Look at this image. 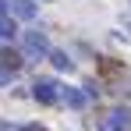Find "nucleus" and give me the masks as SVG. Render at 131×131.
<instances>
[{"label": "nucleus", "instance_id": "8", "mask_svg": "<svg viewBox=\"0 0 131 131\" xmlns=\"http://www.w3.org/2000/svg\"><path fill=\"white\" fill-rule=\"evenodd\" d=\"M14 32H18L14 18H0V39H14Z\"/></svg>", "mask_w": 131, "mask_h": 131}, {"label": "nucleus", "instance_id": "4", "mask_svg": "<svg viewBox=\"0 0 131 131\" xmlns=\"http://www.w3.org/2000/svg\"><path fill=\"white\" fill-rule=\"evenodd\" d=\"M7 11L18 21H32L36 18V0H7Z\"/></svg>", "mask_w": 131, "mask_h": 131}, {"label": "nucleus", "instance_id": "9", "mask_svg": "<svg viewBox=\"0 0 131 131\" xmlns=\"http://www.w3.org/2000/svg\"><path fill=\"white\" fill-rule=\"evenodd\" d=\"M7 82H11V71H7V67H0V85H7Z\"/></svg>", "mask_w": 131, "mask_h": 131}, {"label": "nucleus", "instance_id": "10", "mask_svg": "<svg viewBox=\"0 0 131 131\" xmlns=\"http://www.w3.org/2000/svg\"><path fill=\"white\" fill-rule=\"evenodd\" d=\"M21 131H46V128H43V124H25Z\"/></svg>", "mask_w": 131, "mask_h": 131}, {"label": "nucleus", "instance_id": "5", "mask_svg": "<svg viewBox=\"0 0 131 131\" xmlns=\"http://www.w3.org/2000/svg\"><path fill=\"white\" fill-rule=\"evenodd\" d=\"M60 99H64L71 110H85V103H89V96L82 92V89H74V85H64V89H60Z\"/></svg>", "mask_w": 131, "mask_h": 131}, {"label": "nucleus", "instance_id": "12", "mask_svg": "<svg viewBox=\"0 0 131 131\" xmlns=\"http://www.w3.org/2000/svg\"><path fill=\"white\" fill-rule=\"evenodd\" d=\"M0 131H11V124H4V121H0Z\"/></svg>", "mask_w": 131, "mask_h": 131}, {"label": "nucleus", "instance_id": "7", "mask_svg": "<svg viewBox=\"0 0 131 131\" xmlns=\"http://www.w3.org/2000/svg\"><path fill=\"white\" fill-rule=\"evenodd\" d=\"M50 64L57 67V71H71V67H74V60L67 57L64 50H50Z\"/></svg>", "mask_w": 131, "mask_h": 131}, {"label": "nucleus", "instance_id": "3", "mask_svg": "<svg viewBox=\"0 0 131 131\" xmlns=\"http://www.w3.org/2000/svg\"><path fill=\"white\" fill-rule=\"evenodd\" d=\"M32 96H36L39 103H57V99H60V85L50 82V78H39V82L32 85Z\"/></svg>", "mask_w": 131, "mask_h": 131}, {"label": "nucleus", "instance_id": "2", "mask_svg": "<svg viewBox=\"0 0 131 131\" xmlns=\"http://www.w3.org/2000/svg\"><path fill=\"white\" fill-rule=\"evenodd\" d=\"M128 128H131V110H124V106L110 110L103 117V131H128Z\"/></svg>", "mask_w": 131, "mask_h": 131}, {"label": "nucleus", "instance_id": "6", "mask_svg": "<svg viewBox=\"0 0 131 131\" xmlns=\"http://www.w3.org/2000/svg\"><path fill=\"white\" fill-rule=\"evenodd\" d=\"M21 64H25V57L18 53V50H0V67H7V71L14 74Z\"/></svg>", "mask_w": 131, "mask_h": 131}, {"label": "nucleus", "instance_id": "11", "mask_svg": "<svg viewBox=\"0 0 131 131\" xmlns=\"http://www.w3.org/2000/svg\"><path fill=\"white\" fill-rule=\"evenodd\" d=\"M0 18H7V0H0Z\"/></svg>", "mask_w": 131, "mask_h": 131}, {"label": "nucleus", "instance_id": "1", "mask_svg": "<svg viewBox=\"0 0 131 131\" xmlns=\"http://www.w3.org/2000/svg\"><path fill=\"white\" fill-rule=\"evenodd\" d=\"M21 57H28V60H39V57H50V43H46V36L39 32V28H32V32H25L21 39Z\"/></svg>", "mask_w": 131, "mask_h": 131}]
</instances>
